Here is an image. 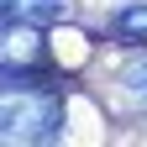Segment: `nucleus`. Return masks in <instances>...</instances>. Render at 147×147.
I'll return each mask as SVG.
<instances>
[{"instance_id":"f03ea898","label":"nucleus","mask_w":147,"mask_h":147,"mask_svg":"<svg viewBox=\"0 0 147 147\" xmlns=\"http://www.w3.org/2000/svg\"><path fill=\"white\" fill-rule=\"evenodd\" d=\"M63 16H68V0H5V21H21V26H47Z\"/></svg>"},{"instance_id":"7ed1b4c3","label":"nucleus","mask_w":147,"mask_h":147,"mask_svg":"<svg viewBox=\"0 0 147 147\" xmlns=\"http://www.w3.org/2000/svg\"><path fill=\"white\" fill-rule=\"evenodd\" d=\"M116 32L121 37H147V5H126L116 16Z\"/></svg>"},{"instance_id":"f257e3e1","label":"nucleus","mask_w":147,"mask_h":147,"mask_svg":"<svg viewBox=\"0 0 147 147\" xmlns=\"http://www.w3.org/2000/svg\"><path fill=\"white\" fill-rule=\"evenodd\" d=\"M5 142H53L58 137V126H63V110L53 95H37V89H21L16 95V84L5 89Z\"/></svg>"},{"instance_id":"20e7f679","label":"nucleus","mask_w":147,"mask_h":147,"mask_svg":"<svg viewBox=\"0 0 147 147\" xmlns=\"http://www.w3.org/2000/svg\"><path fill=\"white\" fill-rule=\"evenodd\" d=\"M121 84L131 89L137 100H147V58H142V63H131V68H126V74H121Z\"/></svg>"}]
</instances>
